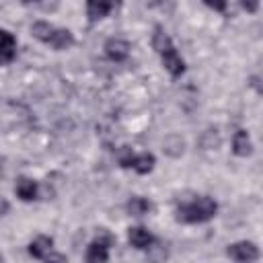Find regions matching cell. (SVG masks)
<instances>
[{"mask_svg": "<svg viewBox=\"0 0 263 263\" xmlns=\"http://www.w3.org/2000/svg\"><path fill=\"white\" fill-rule=\"evenodd\" d=\"M8 210H10V203L4 199V197H0V216H4V214H8Z\"/></svg>", "mask_w": 263, "mask_h": 263, "instance_id": "d6986e66", "label": "cell"}, {"mask_svg": "<svg viewBox=\"0 0 263 263\" xmlns=\"http://www.w3.org/2000/svg\"><path fill=\"white\" fill-rule=\"evenodd\" d=\"M216 212H218V203L212 197L201 195L187 203H181L177 208V220L185 222V224H201V222L212 220L216 216Z\"/></svg>", "mask_w": 263, "mask_h": 263, "instance_id": "7a4b0ae2", "label": "cell"}, {"mask_svg": "<svg viewBox=\"0 0 263 263\" xmlns=\"http://www.w3.org/2000/svg\"><path fill=\"white\" fill-rule=\"evenodd\" d=\"M16 55V39L6 29H0V66H6Z\"/></svg>", "mask_w": 263, "mask_h": 263, "instance_id": "52a82bcc", "label": "cell"}, {"mask_svg": "<svg viewBox=\"0 0 263 263\" xmlns=\"http://www.w3.org/2000/svg\"><path fill=\"white\" fill-rule=\"evenodd\" d=\"M23 4H33V2H37V0H21Z\"/></svg>", "mask_w": 263, "mask_h": 263, "instance_id": "ffe728a7", "label": "cell"}, {"mask_svg": "<svg viewBox=\"0 0 263 263\" xmlns=\"http://www.w3.org/2000/svg\"><path fill=\"white\" fill-rule=\"evenodd\" d=\"M152 47L156 49V53L162 60V66L168 70V74L173 78H179L185 72V62L183 58L177 53L171 37L164 33L162 27H154V35H152Z\"/></svg>", "mask_w": 263, "mask_h": 263, "instance_id": "6da1fadb", "label": "cell"}, {"mask_svg": "<svg viewBox=\"0 0 263 263\" xmlns=\"http://www.w3.org/2000/svg\"><path fill=\"white\" fill-rule=\"evenodd\" d=\"M240 6L247 10V12H257L259 10V0H240Z\"/></svg>", "mask_w": 263, "mask_h": 263, "instance_id": "e0dca14e", "label": "cell"}, {"mask_svg": "<svg viewBox=\"0 0 263 263\" xmlns=\"http://www.w3.org/2000/svg\"><path fill=\"white\" fill-rule=\"evenodd\" d=\"M105 53H107L113 62H123V60L129 55V43H127L125 39L111 37V39H107V43H105Z\"/></svg>", "mask_w": 263, "mask_h": 263, "instance_id": "ba28073f", "label": "cell"}, {"mask_svg": "<svg viewBox=\"0 0 263 263\" xmlns=\"http://www.w3.org/2000/svg\"><path fill=\"white\" fill-rule=\"evenodd\" d=\"M113 236L107 230H101L97 234V238L88 245L86 249V261L88 263H97V261H107L109 259V247L113 245Z\"/></svg>", "mask_w": 263, "mask_h": 263, "instance_id": "277c9868", "label": "cell"}, {"mask_svg": "<svg viewBox=\"0 0 263 263\" xmlns=\"http://www.w3.org/2000/svg\"><path fill=\"white\" fill-rule=\"evenodd\" d=\"M31 33H33V37H37L39 41L51 45V47L58 49V51L68 49V47L74 45V35H72L68 29H55L53 25H49V23H45V21L33 23Z\"/></svg>", "mask_w": 263, "mask_h": 263, "instance_id": "3957f363", "label": "cell"}, {"mask_svg": "<svg viewBox=\"0 0 263 263\" xmlns=\"http://www.w3.org/2000/svg\"><path fill=\"white\" fill-rule=\"evenodd\" d=\"M43 261H66V255H60V253L49 251V253H47V257H45Z\"/></svg>", "mask_w": 263, "mask_h": 263, "instance_id": "ac0fdd59", "label": "cell"}, {"mask_svg": "<svg viewBox=\"0 0 263 263\" xmlns=\"http://www.w3.org/2000/svg\"><path fill=\"white\" fill-rule=\"evenodd\" d=\"M232 152L236 156H249V154H253V142H251V138H249V134L245 129H238L234 134V138H232Z\"/></svg>", "mask_w": 263, "mask_h": 263, "instance_id": "8fae6325", "label": "cell"}, {"mask_svg": "<svg viewBox=\"0 0 263 263\" xmlns=\"http://www.w3.org/2000/svg\"><path fill=\"white\" fill-rule=\"evenodd\" d=\"M0 261H2V255H0Z\"/></svg>", "mask_w": 263, "mask_h": 263, "instance_id": "44dd1931", "label": "cell"}, {"mask_svg": "<svg viewBox=\"0 0 263 263\" xmlns=\"http://www.w3.org/2000/svg\"><path fill=\"white\" fill-rule=\"evenodd\" d=\"M154 156L150 154V152H142V154H134V158H132V166L129 168H134L136 173H140V175H146V173H150L152 168H154Z\"/></svg>", "mask_w": 263, "mask_h": 263, "instance_id": "4fadbf2b", "label": "cell"}, {"mask_svg": "<svg viewBox=\"0 0 263 263\" xmlns=\"http://www.w3.org/2000/svg\"><path fill=\"white\" fill-rule=\"evenodd\" d=\"M127 238H129V245H132L134 249H140V251L150 249V245L154 242V236H152L144 226H134V228H129V230H127Z\"/></svg>", "mask_w": 263, "mask_h": 263, "instance_id": "9c48e42d", "label": "cell"}, {"mask_svg": "<svg viewBox=\"0 0 263 263\" xmlns=\"http://www.w3.org/2000/svg\"><path fill=\"white\" fill-rule=\"evenodd\" d=\"M125 208H127V212H129L132 216H144V214H148V212H150V208H152V205H150V201H148V199H144V197H138V195H136V197H132V199L127 201V205H125Z\"/></svg>", "mask_w": 263, "mask_h": 263, "instance_id": "5bb4252c", "label": "cell"}, {"mask_svg": "<svg viewBox=\"0 0 263 263\" xmlns=\"http://www.w3.org/2000/svg\"><path fill=\"white\" fill-rule=\"evenodd\" d=\"M121 4V0H86V14L88 21H99L103 16H107L113 8H117Z\"/></svg>", "mask_w": 263, "mask_h": 263, "instance_id": "8992f818", "label": "cell"}, {"mask_svg": "<svg viewBox=\"0 0 263 263\" xmlns=\"http://www.w3.org/2000/svg\"><path fill=\"white\" fill-rule=\"evenodd\" d=\"M132 158H134V152H132V148H127V146H123V148L119 150V154H117V160H119V164H121L123 168H129V166H132Z\"/></svg>", "mask_w": 263, "mask_h": 263, "instance_id": "9a60e30c", "label": "cell"}, {"mask_svg": "<svg viewBox=\"0 0 263 263\" xmlns=\"http://www.w3.org/2000/svg\"><path fill=\"white\" fill-rule=\"evenodd\" d=\"M14 191H16V195H18L23 201H33V199L37 197V183L31 181V179H27V177H21V179L16 181Z\"/></svg>", "mask_w": 263, "mask_h": 263, "instance_id": "7c38bea8", "label": "cell"}, {"mask_svg": "<svg viewBox=\"0 0 263 263\" xmlns=\"http://www.w3.org/2000/svg\"><path fill=\"white\" fill-rule=\"evenodd\" d=\"M226 255L234 261H255V259H259V249L251 240H240V242L230 245L226 249Z\"/></svg>", "mask_w": 263, "mask_h": 263, "instance_id": "5b68a950", "label": "cell"}, {"mask_svg": "<svg viewBox=\"0 0 263 263\" xmlns=\"http://www.w3.org/2000/svg\"><path fill=\"white\" fill-rule=\"evenodd\" d=\"M49 251H53V238L51 236L41 234L35 240H31V245H29V255L35 259H45Z\"/></svg>", "mask_w": 263, "mask_h": 263, "instance_id": "30bf717a", "label": "cell"}, {"mask_svg": "<svg viewBox=\"0 0 263 263\" xmlns=\"http://www.w3.org/2000/svg\"><path fill=\"white\" fill-rule=\"evenodd\" d=\"M212 10H216V12H224L226 8H228V0H203Z\"/></svg>", "mask_w": 263, "mask_h": 263, "instance_id": "2e32d148", "label": "cell"}]
</instances>
